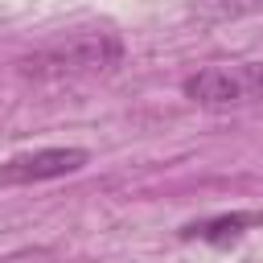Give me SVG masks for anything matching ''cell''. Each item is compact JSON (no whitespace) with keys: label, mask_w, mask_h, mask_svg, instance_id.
<instances>
[{"label":"cell","mask_w":263,"mask_h":263,"mask_svg":"<svg viewBox=\"0 0 263 263\" xmlns=\"http://www.w3.org/2000/svg\"><path fill=\"white\" fill-rule=\"evenodd\" d=\"M255 226H263V210H251V214H218V218L189 222V226L181 230V238H201V242L222 247V242L242 238V234H247V230H255Z\"/></svg>","instance_id":"4"},{"label":"cell","mask_w":263,"mask_h":263,"mask_svg":"<svg viewBox=\"0 0 263 263\" xmlns=\"http://www.w3.org/2000/svg\"><path fill=\"white\" fill-rule=\"evenodd\" d=\"M123 62V41L111 29H82L70 33L53 45H41L16 62L25 78L37 82H58V78H86V74H107Z\"/></svg>","instance_id":"1"},{"label":"cell","mask_w":263,"mask_h":263,"mask_svg":"<svg viewBox=\"0 0 263 263\" xmlns=\"http://www.w3.org/2000/svg\"><path fill=\"white\" fill-rule=\"evenodd\" d=\"M185 99H193L197 107H247L263 99V62H234V66H205L197 74H189L181 82Z\"/></svg>","instance_id":"2"},{"label":"cell","mask_w":263,"mask_h":263,"mask_svg":"<svg viewBox=\"0 0 263 263\" xmlns=\"http://www.w3.org/2000/svg\"><path fill=\"white\" fill-rule=\"evenodd\" d=\"M90 160L86 148H37V152H16L8 160H0V185H37V181H58L78 173Z\"/></svg>","instance_id":"3"}]
</instances>
